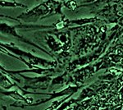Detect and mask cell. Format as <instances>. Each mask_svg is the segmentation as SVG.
Masks as SVG:
<instances>
[{"mask_svg":"<svg viewBox=\"0 0 123 110\" xmlns=\"http://www.w3.org/2000/svg\"><path fill=\"white\" fill-rule=\"evenodd\" d=\"M1 6L2 7H26L25 5L21 4L20 3H17V2H7L5 0H1Z\"/></svg>","mask_w":123,"mask_h":110,"instance_id":"obj_1","label":"cell"}]
</instances>
